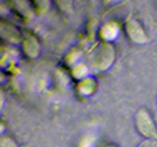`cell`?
I'll return each mask as SVG.
<instances>
[{
  "label": "cell",
  "instance_id": "cell-1",
  "mask_svg": "<svg viewBox=\"0 0 157 147\" xmlns=\"http://www.w3.org/2000/svg\"><path fill=\"white\" fill-rule=\"evenodd\" d=\"M137 126L140 133L147 136H156V130L153 121L145 110H140L136 119Z\"/></svg>",
  "mask_w": 157,
  "mask_h": 147
},
{
  "label": "cell",
  "instance_id": "cell-2",
  "mask_svg": "<svg viewBox=\"0 0 157 147\" xmlns=\"http://www.w3.org/2000/svg\"><path fill=\"white\" fill-rule=\"evenodd\" d=\"M140 147H157V142L155 141L150 140L144 142Z\"/></svg>",
  "mask_w": 157,
  "mask_h": 147
}]
</instances>
